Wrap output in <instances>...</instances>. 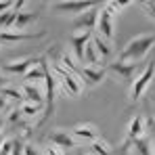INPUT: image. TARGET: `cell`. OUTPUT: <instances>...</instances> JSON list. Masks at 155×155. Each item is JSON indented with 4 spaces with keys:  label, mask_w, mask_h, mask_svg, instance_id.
<instances>
[{
    "label": "cell",
    "mask_w": 155,
    "mask_h": 155,
    "mask_svg": "<svg viewBox=\"0 0 155 155\" xmlns=\"http://www.w3.org/2000/svg\"><path fill=\"white\" fill-rule=\"evenodd\" d=\"M153 46H155V34H140V36H134L132 40L126 42V46L120 51L117 61L138 65V63L147 57V52L151 51Z\"/></svg>",
    "instance_id": "6da1fadb"
},
{
    "label": "cell",
    "mask_w": 155,
    "mask_h": 155,
    "mask_svg": "<svg viewBox=\"0 0 155 155\" xmlns=\"http://www.w3.org/2000/svg\"><path fill=\"white\" fill-rule=\"evenodd\" d=\"M153 80H155V61L151 59V61H147V65L140 69V74L132 82V86H130V90H128V99L130 101H138L147 92V88L151 86Z\"/></svg>",
    "instance_id": "7a4b0ae2"
},
{
    "label": "cell",
    "mask_w": 155,
    "mask_h": 155,
    "mask_svg": "<svg viewBox=\"0 0 155 155\" xmlns=\"http://www.w3.org/2000/svg\"><path fill=\"white\" fill-rule=\"evenodd\" d=\"M52 74L57 78V86H61V90L65 92V94H69V97H78L80 92H82V80L76 76V74H71L69 69H65V67H61V65H51Z\"/></svg>",
    "instance_id": "3957f363"
},
{
    "label": "cell",
    "mask_w": 155,
    "mask_h": 155,
    "mask_svg": "<svg viewBox=\"0 0 155 155\" xmlns=\"http://www.w3.org/2000/svg\"><path fill=\"white\" fill-rule=\"evenodd\" d=\"M145 130H147V120H145L143 115H134V117L128 122V128H126V138H124V143H122L120 153H126L134 140H138L140 136H145Z\"/></svg>",
    "instance_id": "277c9868"
},
{
    "label": "cell",
    "mask_w": 155,
    "mask_h": 155,
    "mask_svg": "<svg viewBox=\"0 0 155 155\" xmlns=\"http://www.w3.org/2000/svg\"><path fill=\"white\" fill-rule=\"evenodd\" d=\"M97 34L107 40L109 44L115 40V17L105 8L101 6V13H99V21H97Z\"/></svg>",
    "instance_id": "5b68a950"
},
{
    "label": "cell",
    "mask_w": 155,
    "mask_h": 155,
    "mask_svg": "<svg viewBox=\"0 0 155 155\" xmlns=\"http://www.w3.org/2000/svg\"><path fill=\"white\" fill-rule=\"evenodd\" d=\"M107 71H111V74H115V76L120 78L122 82H126L132 86V82L136 80V76L140 74V67L138 65H134V63H122V61H111L109 65H107Z\"/></svg>",
    "instance_id": "8992f818"
},
{
    "label": "cell",
    "mask_w": 155,
    "mask_h": 155,
    "mask_svg": "<svg viewBox=\"0 0 155 155\" xmlns=\"http://www.w3.org/2000/svg\"><path fill=\"white\" fill-rule=\"evenodd\" d=\"M94 2H80V0H67V2H52L51 11L57 15H82L88 8H92Z\"/></svg>",
    "instance_id": "52a82bcc"
},
{
    "label": "cell",
    "mask_w": 155,
    "mask_h": 155,
    "mask_svg": "<svg viewBox=\"0 0 155 155\" xmlns=\"http://www.w3.org/2000/svg\"><path fill=\"white\" fill-rule=\"evenodd\" d=\"M99 13H101V6H99V4H94V6H92V8H88L86 13L78 15L76 19L71 21V27L78 29V31H92V29H97Z\"/></svg>",
    "instance_id": "ba28073f"
},
{
    "label": "cell",
    "mask_w": 155,
    "mask_h": 155,
    "mask_svg": "<svg viewBox=\"0 0 155 155\" xmlns=\"http://www.w3.org/2000/svg\"><path fill=\"white\" fill-rule=\"evenodd\" d=\"M48 143L57 149H74L78 147V140L74 138V134L65 128H54L48 132Z\"/></svg>",
    "instance_id": "9c48e42d"
},
{
    "label": "cell",
    "mask_w": 155,
    "mask_h": 155,
    "mask_svg": "<svg viewBox=\"0 0 155 155\" xmlns=\"http://www.w3.org/2000/svg\"><path fill=\"white\" fill-rule=\"evenodd\" d=\"M46 31H0V42L2 44H17V42H31L38 38H44Z\"/></svg>",
    "instance_id": "30bf717a"
},
{
    "label": "cell",
    "mask_w": 155,
    "mask_h": 155,
    "mask_svg": "<svg viewBox=\"0 0 155 155\" xmlns=\"http://www.w3.org/2000/svg\"><path fill=\"white\" fill-rule=\"evenodd\" d=\"M42 57H25V59H13V61H6L2 65V69L6 74H13V76H23L29 67L38 65Z\"/></svg>",
    "instance_id": "8fae6325"
},
{
    "label": "cell",
    "mask_w": 155,
    "mask_h": 155,
    "mask_svg": "<svg viewBox=\"0 0 155 155\" xmlns=\"http://www.w3.org/2000/svg\"><path fill=\"white\" fill-rule=\"evenodd\" d=\"M78 78L86 86H97V84H101L107 78V69H103V67H80L78 69Z\"/></svg>",
    "instance_id": "7c38bea8"
},
{
    "label": "cell",
    "mask_w": 155,
    "mask_h": 155,
    "mask_svg": "<svg viewBox=\"0 0 155 155\" xmlns=\"http://www.w3.org/2000/svg\"><path fill=\"white\" fill-rule=\"evenodd\" d=\"M69 132L74 134L76 140H88V143H92V140L99 138V128L94 124H90V122H80Z\"/></svg>",
    "instance_id": "4fadbf2b"
},
{
    "label": "cell",
    "mask_w": 155,
    "mask_h": 155,
    "mask_svg": "<svg viewBox=\"0 0 155 155\" xmlns=\"http://www.w3.org/2000/svg\"><path fill=\"white\" fill-rule=\"evenodd\" d=\"M90 38H92L90 31H76V34H71L69 44H71L74 57H76L78 61H84V48H86V44L90 42Z\"/></svg>",
    "instance_id": "5bb4252c"
},
{
    "label": "cell",
    "mask_w": 155,
    "mask_h": 155,
    "mask_svg": "<svg viewBox=\"0 0 155 155\" xmlns=\"http://www.w3.org/2000/svg\"><path fill=\"white\" fill-rule=\"evenodd\" d=\"M21 92H23V99H25V103H31V105H44V94H42L40 86H36V84H23V86H21Z\"/></svg>",
    "instance_id": "9a60e30c"
},
{
    "label": "cell",
    "mask_w": 155,
    "mask_h": 155,
    "mask_svg": "<svg viewBox=\"0 0 155 155\" xmlns=\"http://www.w3.org/2000/svg\"><path fill=\"white\" fill-rule=\"evenodd\" d=\"M44 67H46V61L44 59H40V63L38 65H34V67H29L25 74H23V80H25V84H40V82H44Z\"/></svg>",
    "instance_id": "2e32d148"
},
{
    "label": "cell",
    "mask_w": 155,
    "mask_h": 155,
    "mask_svg": "<svg viewBox=\"0 0 155 155\" xmlns=\"http://www.w3.org/2000/svg\"><path fill=\"white\" fill-rule=\"evenodd\" d=\"M38 17H40L38 13H27V11L17 13V21H15V25H13V31H25L31 23L38 21Z\"/></svg>",
    "instance_id": "e0dca14e"
},
{
    "label": "cell",
    "mask_w": 155,
    "mask_h": 155,
    "mask_svg": "<svg viewBox=\"0 0 155 155\" xmlns=\"http://www.w3.org/2000/svg\"><path fill=\"white\" fill-rule=\"evenodd\" d=\"M92 46H94V51L99 52V57H101V61H109L111 59V54H113V48H111V44L107 42V40H103L99 34H94L92 36Z\"/></svg>",
    "instance_id": "ac0fdd59"
},
{
    "label": "cell",
    "mask_w": 155,
    "mask_h": 155,
    "mask_svg": "<svg viewBox=\"0 0 155 155\" xmlns=\"http://www.w3.org/2000/svg\"><path fill=\"white\" fill-rule=\"evenodd\" d=\"M15 21H17V11H15V8L2 13V15H0V31H8V29H13Z\"/></svg>",
    "instance_id": "d6986e66"
},
{
    "label": "cell",
    "mask_w": 155,
    "mask_h": 155,
    "mask_svg": "<svg viewBox=\"0 0 155 155\" xmlns=\"http://www.w3.org/2000/svg\"><path fill=\"white\" fill-rule=\"evenodd\" d=\"M90 153L92 155H111V147H109V143L103 140V138H97V140H92L90 143Z\"/></svg>",
    "instance_id": "ffe728a7"
},
{
    "label": "cell",
    "mask_w": 155,
    "mask_h": 155,
    "mask_svg": "<svg viewBox=\"0 0 155 155\" xmlns=\"http://www.w3.org/2000/svg\"><path fill=\"white\" fill-rule=\"evenodd\" d=\"M19 111H21V115H25V117H29V120H34V117H38V113H42V111H44V105L21 103Z\"/></svg>",
    "instance_id": "44dd1931"
},
{
    "label": "cell",
    "mask_w": 155,
    "mask_h": 155,
    "mask_svg": "<svg viewBox=\"0 0 155 155\" xmlns=\"http://www.w3.org/2000/svg\"><path fill=\"white\" fill-rule=\"evenodd\" d=\"M132 147H134V151H136L138 155H151V138L140 136L138 140L132 143Z\"/></svg>",
    "instance_id": "7402d4cb"
},
{
    "label": "cell",
    "mask_w": 155,
    "mask_h": 155,
    "mask_svg": "<svg viewBox=\"0 0 155 155\" xmlns=\"http://www.w3.org/2000/svg\"><path fill=\"white\" fill-rule=\"evenodd\" d=\"M0 94H2L6 101L23 103V92H21V88H11V86H6V88H2V90H0Z\"/></svg>",
    "instance_id": "603a6c76"
},
{
    "label": "cell",
    "mask_w": 155,
    "mask_h": 155,
    "mask_svg": "<svg viewBox=\"0 0 155 155\" xmlns=\"http://www.w3.org/2000/svg\"><path fill=\"white\" fill-rule=\"evenodd\" d=\"M103 6L111 13V15H113V17H115V15H120L126 6H130V2H105Z\"/></svg>",
    "instance_id": "cb8c5ba5"
},
{
    "label": "cell",
    "mask_w": 155,
    "mask_h": 155,
    "mask_svg": "<svg viewBox=\"0 0 155 155\" xmlns=\"http://www.w3.org/2000/svg\"><path fill=\"white\" fill-rule=\"evenodd\" d=\"M138 4H140V8H143L151 19H155V2H147V0H145V2H138Z\"/></svg>",
    "instance_id": "d4e9b609"
},
{
    "label": "cell",
    "mask_w": 155,
    "mask_h": 155,
    "mask_svg": "<svg viewBox=\"0 0 155 155\" xmlns=\"http://www.w3.org/2000/svg\"><path fill=\"white\" fill-rule=\"evenodd\" d=\"M25 153V145L19 138H13V155H23Z\"/></svg>",
    "instance_id": "484cf974"
},
{
    "label": "cell",
    "mask_w": 155,
    "mask_h": 155,
    "mask_svg": "<svg viewBox=\"0 0 155 155\" xmlns=\"http://www.w3.org/2000/svg\"><path fill=\"white\" fill-rule=\"evenodd\" d=\"M0 155H13V138L4 140V145L0 147Z\"/></svg>",
    "instance_id": "4316f807"
},
{
    "label": "cell",
    "mask_w": 155,
    "mask_h": 155,
    "mask_svg": "<svg viewBox=\"0 0 155 155\" xmlns=\"http://www.w3.org/2000/svg\"><path fill=\"white\" fill-rule=\"evenodd\" d=\"M11 8H15V2H11V0L0 2V15H2V13H6V11H11Z\"/></svg>",
    "instance_id": "83f0119b"
},
{
    "label": "cell",
    "mask_w": 155,
    "mask_h": 155,
    "mask_svg": "<svg viewBox=\"0 0 155 155\" xmlns=\"http://www.w3.org/2000/svg\"><path fill=\"white\" fill-rule=\"evenodd\" d=\"M23 155H42V151H38L34 145H25V153Z\"/></svg>",
    "instance_id": "f1b7e54d"
},
{
    "label": "cell",
    "mask_w": 155,
    "mask_h": 155,
    "mask_svg": "<svg viewBox=\"0 0 155 155\" xmlns=\"http://www.w3.org/2000/svg\"><path fill=\"white\" fill-rule=\"evenodd\" d=\"M8 120H11V122H19V120H21V111H19V109H13L11 115H8Z\"/></svg>",
    "instance_id": "f546056e"
},
{
    "label": "cell",
    "mask_w": 155,
    "mask_h": 155,
    "mask_svg": "<svg viewBox=\"0 0 155 155\" xmlns=\"http://www.w3.org/2000/svg\"><path fill=\"white\" fill-rule=\"evenodd\" d=\"M147 126L151 128V138H153V149H155V120L149 117V120H147Z\"/></svg>",
    "instance_id": "4dcf8cb0"
},
{
    "label": "cell",
    "mask_w": 155,
    "mask_h": 155,
    "mask_svg": "<svg viewBox=\"0 0 155 155\" xmlns=\"http://www.w3.org/2000/svg\"><path fill=\"white\" fill-rule=\"evenodd\" d=\"M42 155H61V151H59L57 147H46V149L42 151Z\"/></svg>",
    "instance_id": "1f68e13d"
},
{
    "label": "cell",
    "mask_w": 155,
    "mask_h": 155,
    "mask_svg": "<svg viewBox=\"0 0 155 155\" xmlns=\"http://www.w3.org/2000/svg\"><path fill=\"white\" fill-rule=\"evenodd\" d=\"M6 86H8V80H6L4 74H0V90H2V88H6Z\"/></svg>",
    "instance_id": "d6a6232c"
},
{
    "label": "cell",
    "mask_w": 155,
    "mask_h": 155,
    "mask_svg": "<svg viewBox=\"0 0 155 155\" xmlns=\"http://www.w3.org/2000/svg\"><path fill=\"white\" fill-rule=\"evenodd\" d=\"M4 107H6V99H4V97H2V94H0V111H2V109H4Z\"/></svg>",
    "instance_id": "836d02e7"
},
{
    "label": "cell",
    "mask_w": 155,
    "mask_h": 155,
    "mask_svg": "<svg viewBox=\"0 0 155 155\" xmlns=\"http://www.w3.org/2000/svg\"><path fill=\"white\" fill-rule=\"evenodd\" d=\"M4 140H6V136H4V132H0V147L4 145Z\"/></svg>",
    "instance_id": "e575fe53"
},
{
    "label": "cell",
    "mask_w": 155,
    "mask_h": 155,
    "mask_svg": "<svg viewBox=\"0 0 155 155\" xmlns=\"http://www.w3.org/2000/svg\"><path fill=\"white\" fill-rule=\"evenodd\" d=\"M2 126H4V122H2V120H0V132H2Z\"/></svg>",
    "instance_id": "d590c367"
}]
</instances>
